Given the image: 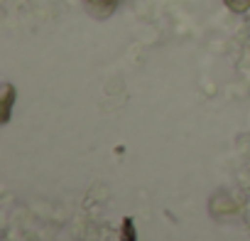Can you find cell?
Returning <instances> with one entry per match:
<instances>
[{
  "mask_svg": "<svg viewBox=\"0 0 250 241\" xmlns=\"http://www.w3.org/2000/svg\"><path fill=\"white\" fill-rule=\"evenodd\" d=\"M120 241H138V231H135V221L130 217L123 219V231H120Z\"/></svg>",
  "mask_w": 250,
  "mask_h": 241,
  "instance_id": "cell-3",
  "label": "cell"
},
{
  "mask_svg": "<svg viewBox=\"0 0 250 241\" xmlns=\"http://www.w3.org/2000/svg\"><path fill=\"white\" fill-rule=\"evenodd\" d=\"M223 3H226V8L233 10V13H245V10H250V0H223Z\"/></svg>",
  "mask_w": 250,
  "mask_h": 241,
  "instance_id": "cell-4",
  "label": "cell"
},
{
  "mask_svg": "<svg viewBox=\"0 0 250 241\" xmlns=\"http://www.w3.org/2000/svg\"><path fill=\"white\" fill-rule=\"evenodd\" d=\"M13 103H15V86L13 84H3V108H0V120H3V123L10 120Z\"/></svg>",
  "mask_w": 250,
  "mask_h": 241,
  "instance_id": "cell-2",
  "label": "cell"
},
{
  "mask_svg": "<svg viewBox=\"0 0 250 241\" xmlns=\"http://www.w3.org/2000/svg\"><path fill=\"white\" fill-rule=\"evenodd\" d=\"M83 3H86V10L98 20H105L118 8V0H83Z\"/></svg>",
  "mask_w": 250,
  "mask_h": 241,
  "instance_id": "cell-1",
  "label": "cell"
}]
</instances>
